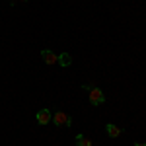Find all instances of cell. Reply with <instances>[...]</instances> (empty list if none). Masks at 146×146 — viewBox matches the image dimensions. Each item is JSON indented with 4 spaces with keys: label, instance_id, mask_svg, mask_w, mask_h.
<instances>
[{
    "label": "cell",
    "instance_id": "cell-3",
    "mask_svg": "<svg viewBox=\"0 0 146 146\" xmlns=\"http://www.w3.org/2000/svg\"><path fill=\"white\" fill-rule=\"evenodd\" d=\"M37 123L39 125H47V123H51V119H53V113L49 111V109H41V111H37Z\"/></svg>",
    "mask_w": 146,
    "mask_h": 146
},
{
    "label": "cell",
    "instance_id": "cell-2",
    "mask_svg": "<svg viewBox=\"0 0 146 146\" xmlns=\"http://www.w3.org/2000/svg\"><path fill=\"white\" fill-rule=\"evenodd\" d=\"M105 101V96H103V92L100 88H92L90 90V103L92 105H101Z\"/></svg>",
    "mask_w": 146,
    "mask_h": 146
},
{
    "label": "cell",
    "instance_id": "cell-1",
    "mask_svg": "<svg viewBox=\"0 0 146 146\" xmlns=\"http://www.w3.org/2000/svg\"><path fill=\"white\" fill-rule=\"evenodd\" d=\"M51 121H53L56 127H70V125H72L70 115H66V113H62V111L53 113V119H51Z\"/></svg>",
    "mask_w": 146,
    "mask_h": 146
},
{
    "label": "cell",
    "instance_id": "cell-8",
    "mask_svg": "<svg viewBox=\"0 0 146 146\" xmlns=\"http://www.w3.org/2000/svg\"><path fill=\"white\" fill-rule=\"evenodd\" d=\"M135 146H146V142H136Z\"/></svg>",
    "mask_w": 146,
    "mask_h": 146
},
{
    "label": "cell",
    "instance_id": "cell-9",
    "mask_svg": "<svg viewBox=\"0 0 146 146\" xmlns=\"http://www.w3.org/2000/svg\"><path fill=\"white\" fill-rule=\"evenodd\" d=\"M20 2H27V0H20Z\"/></svg>",
    "mask_w": 146,
    "mask_h": 146
},
{
    "label": "cell",
    "instance_id": "cell-5",
    "mask_svg": "<svg viewBox=\"0 0 146 146\" xmlns=\"http://www.w3.org/2000/svg\"><path fill=\"white\" fill-rule=\"evenodd\" d=\"M56 62H58L60 66H70V64H72V56L68 55V53H60V55L56 56Z\"/></svg>",
    "mask_w": 146,
    "mask_h": 146
},
{
    "label": "cell",
    "instance_id": "cell-7",
    "mask_svg": "<svg viewBox=\"0 0 146 146\" xmlns=\"http://www.w3.org/2000/svg\"><path fill=\"white\" fill-rule=\"evenodd\" d=\"M76 144H78V146H94V142H92L88 136L78 135V136H76Z\"/></svg>",
    "mask_w": 146,
    "mask_h": 146
},
{
    "label": "cell",
    "instance_id": "cell-6",
    "mask_svg": "<svg viewBox=\"0 0 146 146\" xmlns=\"http://www.w3.org/2000/svg\"><path fill=\"white\" fill-rule=\"evenodd\" d=\"M105 131H107V135L111 136V138H117V136H121V129H119L117 125L107 123V125H105Z\"/></svg>",
    "mask_w": 146,
    "mask_h": 146
},
{
    "label": "cell",
    "instance_id": "cell-4",
    "mask_svg": "<svg viewBox=\"0 0 146 146\" xmlns=\"http://www.w3.org/2000/svg\"><path fill=\"white\" fill-rule=\"evenodd\" d=\"M41 56H43V60H45L47 64H55V62H56V56H58V55H55L51 49H43V51H41Z\"/></svg>",
    "mask_w": 146,
    "mask_h": 146
}]
</instances>
